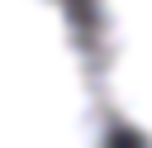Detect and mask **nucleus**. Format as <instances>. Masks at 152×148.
<instances>
[{
	"mask_svg": "<svg viewBox=\"0 0 152 148\" xmlns=\"http://www.w3.org/2000/svg\"><path fill=\"white\" fill-rule=\"evenodd\" d=\"M0 148H114L95 57L66 0H0Z\"/></svg>",
	"mask_w": 152,
	"mask_h": 148,
	"instance_id": "obj_1",
	"label": "nucleus"
},
{
	"mask_svg": "<svg viewBox=\"0 0 152 148\" xmlns=\"http://www.w3.org/2000/svg\"><path fill=\"white\" fill-rule=\"evenodd\" d=\"M90 57L109 119L152 148V0H90Z\"/></svg>",
	"mask_w": 152,
	"mask_h": 148,
	"instance_id": "obj_2",
	"label": "nucleus"
}]
</instances>
